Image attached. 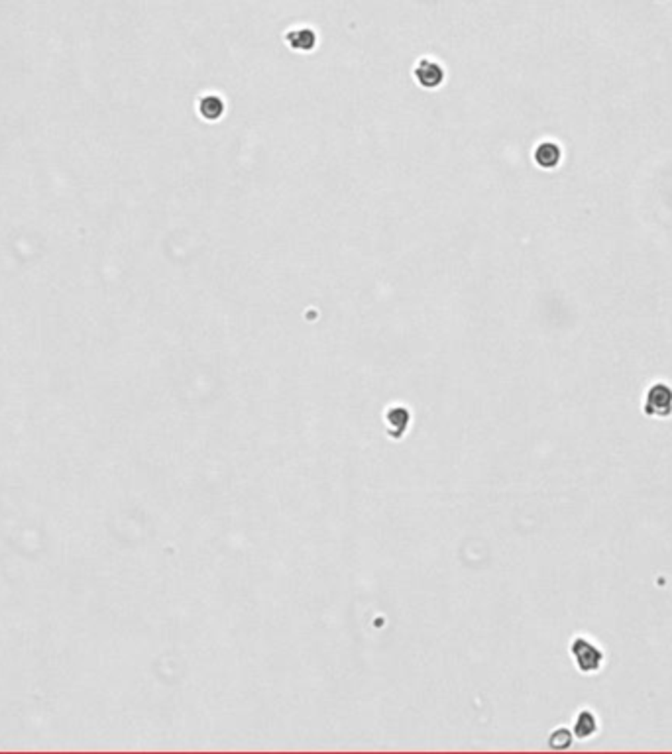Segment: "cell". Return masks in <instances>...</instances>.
Instances as JSON below:
<instances>
[{
	"mask_svg": "<svg viewBox=\"0 0 672 754\" xmlns=\"http://www.w3.org/2000/svg\"><path fill=\"white\" fill-rule=\"evenodd\" d=\"M570 654H572L574 666L584 676L598 674L605 664V652L602 646L588 635H576L570 640Z\"/></svg>",
	"mask_w": 672,
	"mask_h": 754,
	"instance_id": "1",
	"label": "cell"
},
{
	"mask_svg": "<svg viewBox=\"0 0 672 754\" xmlns=\"http://www.w3.org/2000/svg\"><path fill=\"white\" fill-rule=\"evenodd\" d=\"M643 413L651 418L672 417V385L666 381H654L645 391Z\"/></svg>",
	"mask_w": 672,
	"mask_h": 754,
	"instance_id": "2",
	"label": "cell"
},
{
	"mask_svg": "<svg viewBox=\"0 0 672 754\" xmlns=\"http://www.w3.org/2000/svg\"><path fill=\"white\" fill-rule=\"evenodd\" d=\"M413 75H415V81L423 89H436V87H441L445 83L446 71L438 61L423 57V60H419L415 63Z\"/></svg>",
	"mask_w": 672,
	"mask_h": 754,
	"instance_id": "3",
	"label": "cell"
},
{
	"mask_svg": "<svg viewBox=\"0 0 672 754\" xmlns=\"http://www.w3.org/2000/svg\"><path fill=\"white\" fill-rule=\"evenodd\" d=\"M316 32L309 26H295L287 30L285 41L293 51H313L316 46Z\"/></svg>",
	"mask_w": 672,
	"mask_h": 754,
	"instance_id": "4",
	"label": "cell"
},
{
	"mask_svg": "<svg viewBox=\"0 0 672 754\" xmlns=\"http://www.w3.org/2000/svg\"><path fill=\"white\" fill-rule=\"evenodd\" d=\"M593 733H598V717L592 709L584 707L580 713L576 715V723H574V734L578 739H590Z\"/></svg>",
	"mask_w": 672,
	"mask_h": 754,
	"instance_id": "5",
	"label": "cell"
},
{
	"mask_svg": "<svg viewBox=\"0 0 672 754\" xmlns=\"http://www.w3.org/2000/svg\"><path fill=\"white\" fill-rule=\"evenodd\" d=\"M224 109H227L224 100L220 99L218 95H205L203 99L199 100V114L208 122L220 118L224 114Z\"/></svg>",
	"mask_w": 672,
	"mask_h": 754,
	"instance_id": "6",
	"label": "cell"
},
{
	"mask_svg": "<svg viewBox=\"0 0 672 754\" xmlns=\"http://www.w3.org/2000/svg\"><path fill=\"white\" fill-rule=\"evenodd\" d=\"M558 159H560V149H558V146L551 144V142L541 144L539 148L535 149V161H537L541 167H554V165L558 163Z\"/></svg>",
	"mask_w": 672,
	"mask_h": 754,
	"instance_id": "7",
	"label": "cell"
}]
</instances>
